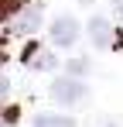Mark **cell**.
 Instances as JSON below:
<instances>
[{"label":"cell","mask_w":123,"mask_h":127,"mask_svg":"<svg viewBox=\"0 0 123 127\" xmlns=\"http://www.w3.org/2000/svg\"><path fill=\"white\" fill-rule=\"evenodd\" d=\"M48 93H51V100H55V103H62V106H79V103H85V96H89V89H85L79 79H72V76L55 79Z\"/></svg>","instance_id":"1"},{"label":"cell","mask_w":123,"mask_h":127,"mask_svg":"<svg viewBox=\"0 0 123 127\" xmlns=\"http://www.w3.org/2000/svg\"><path fill=\"white\" fill-rule=\"evenodd\" d=\"M79 38V21L75 17H68V14H62L51 21V45L55 48H68V45H75Z\"/></svg>","instance_id":"2"},{"label":"cell","mask_w":123,"mask_h":127,"mask_svg":"<svg viewBox=\"0 0 123 127\" xmlns=\"http://www.w3.org/2000/svg\"><path fill=\"white\" fill-rule=\"evenodd\" d=\"M38 28H41V7L31 3L27 10H20L14 21H7V34H20L24 38V34H34Z\"/></svg>","instance_id":"3"},{"label":"cell","mask_w":123,"mask_h":127,"mask_svg":"<svg viewBox=\"0 0 123 127\" xmlns=\"http://www.w3.org/2000/svg\"><path fill=\"white\" fill-rule=\"evenodd\" d=\"M113 24H109V17H102V14H96L92 21H89V41L96 45V48H109L113 45Z\"/></svg>","instance_id":"4"},{"label":"cell","mask_w":123,"mask_h":127,"mask_svg":"<svg viewBox=\"0 0 123 127\" xmlns=\"http://www.w3.org/2000/svg\"><path fill=\"white\" fill-rule=\"evenodd\" d=\"M31 127H75V120L68 117V113H38Z\"/></svg>","instance_id":"5"},{"label":"cell","mask_w":123,"mask_h":127,"mask_svg":"<svg viewBox=\"0 0 123 127\" xmlns=\"http://www.w3.org/2000/svg\"><path fill=\"white\" fill-rule=\"evenodd\" d=\"M27 65H31L34 72H48V69H55V65H58V59H55L51 52H44V48H38V52H34V59H31Z\"/></svg>","instance_id":"6"},{"label":"cell","mask_w":123,"mask_h":127,"mask_svg":"<svg viewBox=\"0 0 123 127\" xmlns=\"http://www.w3.org/2000/svg\"><path fill=\"white\" fill-rule=\"evenodd\" d=\"M27 7H31L27 0H0V14H3L7 21H14L20 10H27Z\"/></svg>","instance_id":"7"},{"label":"cell","mask_w":123,"mask_h":127,"mask_svg":"<svg viewBox=\"0 0 123 127\" xmlns=\"http://www.w3.org/2000/svg\"><path fill=\"white\" fill-rule=\"evenodd\" d=\"M89 69H92L89 59H72V62H68V76H72V79H79V76H89Z\"/></svg>","instance_id":"8"},{"label":"cell","mask_w":123,"mask_h":127,"mask_svg":"<svg viewBox=\"0 0 123 127\" xmlns=\"http://www.w3.org/2000/svg\"><path fill=\"white\" fill-rule=\"evenodd\" d=\"M17 113H20L17 106H14V103H7V110H3V124H7V127H14V124H17Z\"/></svg>","instance_id":"9"},{"label":"cell","mask_w":123,"mask_h":127,"mask_svg":"<svg viewBox=\"0 0 123 127\" xmlns=\"http://www.w3.org/2000/svg\"><path fill=\"white\" fill-rule=\"evenodd\" d=\"M116 10H120V17H123V0H116Z\"/></svg>","instance_id":"10"},{"label":"cell","mask_w":123,"mask_h":127,"mask_svg":"<svg viewBox=\"0 0 123 127\" xmlns=\"http://www.w3.org/2000/svg\"><path fill=\"white\" fill-rule=\"evenodd\" d=\"M82 3H92V0H82Z\"/></svg>","instance_id":"11"},{"label":"cell","mask_w":123,"mask_h":127,"mask_svg":"<svg viewBox=\"0 0 123 127\" xmlns=\"http://www.w3.org/2000/svg\"><path fill=\"white\" fill-rule=\"evenodd\" d=\"M109 127H116V124H109Z\"/></svg>","instance_id":"12"}]
</instances>
